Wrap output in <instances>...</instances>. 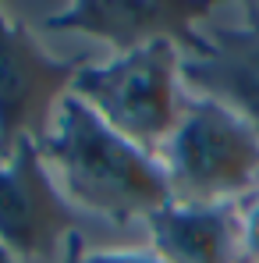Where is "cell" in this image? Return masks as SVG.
<instances>
[{
	"mask_svg": "<svg viewBox=\"0 0 259 263\" xmlns=\"http://www.w3.org/2000/svg\"><path fill=\"white\" fill-rule=\"evenodd\" d=\"M39 153L57 192L78 214L146 228L153 214L174 203L160 160L103 125L71 92L50 118Z\"/></svg>",
	"mask_w": 259,
	"mask_h": 263,
	"instance_id": "1",
	"label": "cell"
},
{
	"mask_svg": "<svg viewBox=\"0 0 259 263\" xmlns=\"http://www.w3.org/2000/svg\"><path fill=\"white\" fill-rule=\"evenodd\" d=\"M156 160L174 203L234 206L259 189V132L231 107L188 92Z\"/></svg>",
	"mask_w": 259,
	"mask_h": 263,
	"instance_id": "2",
	"label": "cell"
},
{
	"mask_svg": "<svg viewBox=\"0 0 259 263\" xmlns=\"http://www.w3.org/2000/svg\"><path fill=\"white\" fill-rule=\"evenodd\" d=\"M71 96L146 153H160L174 132L188 86L181 75V43L156 40L125 53H110L75 75Z\"/></svg>",
	"mask_w": 259,
	"mask_h": 263,
	"instance_id": "3",
	"label": "cell"
},
{
	"mask_svg": "<svg viewBox=\"0 0 259 263\" xmlns=\"http://www.w3.org/2000/svg\"><path fill=\"white\" fill-rule=\"evenodd\" d=\"M78 64L57 61L22 22L0 7V153L43 139L75 86Z\"/></svg>",
	"mask_w": 259,
	"mask_h": 263,
	"instance_id": "4",
	"label": "cell"
},
{
	"mask_svg": "<svg viewBox=\"0 0 259 263\" xmlns=\"http://www.w3.org/2000/svg\"><path fill=\"white\" fill-rule=\"evenodd\" d=\"M181 75L188 92L231 107L259 132V7L238 22H199L181 46Z\"/></svg>",
	"mask_w": 259,
	"mask_h": 263,
	"instance_id": "5",
	"label": "cell"
},
{
	"mask_svg": "<svg viewBox=\"0 0 259 263\" xmlns=\"http://www.w3.org/2000/svg\"><path fill=\"white\" fill-rule=\"evenodd\" d=\"M75 228V210L57 192L39 142L25 139L0 153V249L14 260L43 256Z\"/></svg>",
	"mask_w": 259,
	"mask_h": 263,
	"instance_id": "6",
	"label": "cell"
},
{
	"mask_svg": "<svg viewBox=\"0 0 259 263\" xmlns=\"http://www.w3.org/2000/svg\"><path fill=\"white\" fill-rule=\"evenodd\" d=\"M210 14V4L188 0H78L57 11L46 25L61 32L92 36L110 46V53H125L156 40H174L185 46L195 25Z\"/></svg>",
	"mask_w": 259,
	"mask_h": 263,
	"instance_id": "7",
	"label": "cell"
},
{
	"mask_svg": "<svg viewBox=\"0 0 259 263\" xmlns=\"http://www.w3.org/2000/svg\"><path fill=\"white\" fill-rule=\"evenodd\" d=\"M146 235L164 263H238L234 206L171 203L146 220Z\"/></svg>",
	"mask_w": 259,
	"mask_h": 263,
	"instance_id": "8",
	"label": "cell"
},
{
	"mask_svg": "<svg viewBox=\"0 0 259 263\" xmlns=\"http://www.w3.org/2000/svg\"><path fill=\"white\" fill-rule=\"evenodd\" d=\"M238 224V263H259V189L234 203Z\"/></svg>",
	"mask_w": 259,
	"mask_h": 263,
	"instance_id": "9",
	"label": "cell"
},
{
	"mask_svg": "<svg viewBox=\"0 0 259 263\" xmlns=\"http://www.w3.org/2000/svg\"><path fill=\"white\" fill-rule=\"evenodd\" d=\"M71 263H164L153 249H78Z\"/></svg>",
	"mask_w": 259,
	"mask_h": 263,
	"instance_id": "10",
	"label": "cell"
},
{
	"mask_svg": "<svg viewBox=\"0 0 259 263\" xmlns=\"http://www.w3.org/2000/svg\"><path fill=\"white\" fill-rule=\"evenodd\" d=\"M0 263H18V260H14V256H11L7 249H0Z\"/></svg>",
	"mask_w": 259,
	"mask_h": 263,
	"instance_id": "11",
	"label": "cell"
}]
</instances>
